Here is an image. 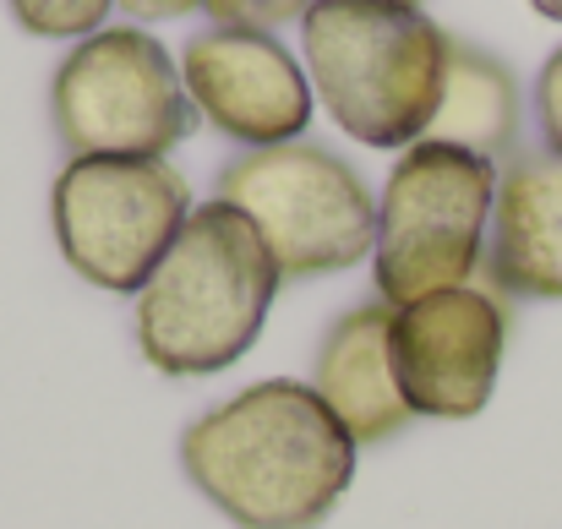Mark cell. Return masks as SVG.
<instances>
[{
	"label": "cell",
	"instance_id": "cell-1",
	"mask_svg": "<svg viewBox=\"0 0 562 529\" xmlns=\"http://www.w3.org/2000/svg\"><path fill=\"white\" fill-rule=\"evenodd\" d=\"M181 464L229 525L317 529L350 492L356 442L312 382L273 376L196 415Z\"/></svg>",
	"mask_w": 562,
	"mask_h": 529
},
{
	"label": "cell",
	"instance_id": "cell-5",
	"mask_svg": "<svg viewBox=\"0 0 562 529\" xmlns=\"http://www.w3.org/2000/svg\"><path fill=\"white\" fill-rule=\"evenodd\" d=\"M49 110L71 159H165L196 126L181 66L143 27L77 38L55 71Z\"/></svg>",
	"mask_w": 562,
	"mask_h": 529
},
{
	"label": "cell",
	"instance_id": "cell-13",
	"mask_svg": "<svg viewBox=\"0 0 562 529\" xmlns=\"http://www.w3.org/2000/svg\"><path fill=\"white\" fill-rule=\"evenodd\" d=\"M115 0H11L16 22L38 38H88L110 16Z\"/></svg>",
	"mask_w": 562,
	"mask_h": 529
},
{
	"label": "cell",
	"instance_id": "cell-7",
	"mask_svg": "<svg viewBox=\"0 0 562 529\" xmlns=\"http://www.w3.org/2000/svg\"><path fill=\"white\" fill-rule=\"evenodd\" d=\"M49 213L71 273L110 295H137L187 229L191 191L165 159H71Z\"/></svg>",
	"mask_w": 562,
	"mask_h": 529
},
{
	"label": "cell",
	"instance_id": "cell-10",
	"mask_svg": "<svg viewBox=\"0 0 562 529\" xmlns=\"http://www.w3.org/2000/svg\"><path fill=\"white\" fill-rule=\"evenodd\" d=\"M486 279L514 301H562V154H525L497 176Z\"/></svg>",
	"mask_w": 562,
	"mask_h": 529
},
{
	"label": "cell",
	"instance_id": "cell-3",
	"mask_svg": "<svg viewBox=\"0 0 562 529\" xmlns=\"http://www.w3.org/2000/svg\"><path fill=\"white\" fill-rule=\"evenodd\" d=\"M448 33L398 0H317L301 49L328 115L367 148H415L437 115Z\"/></svg>",
	"mask_w": 562,
	"mask_h": 529
},
{
	"label": "cell",
	"instance_id": "cell-6",
	"mask_svg": "<svg viewBox=\"0 0 562 529\" xmlns=\"http://www.w3.org/2000/svg\"><path fill=\"white\" fill-rule=\"evenodd\" d=\"M218 202L257 224L284 279L356 268L376 246V202L367 180L339 154L301 137L229 159L218 170Z\"/></svg>",
	"mask_w": 562,
	"mask_h": 529
},
{
	"label": "cell",
	"instance_id": "cell-17",
	"mask_svg": "<svg viewBox=\"0 0 562 529\" xmlns=\"http://www.w3.org/2000/svg\"><path fill=\"white\" fill-rule=\"evenodd\" d=\"M541 16H552V22H562V0H530Z\"/></svg>",
	"mask_w": 562,
	"mask_h": 529
},
{
	"label": "cell",
	"instance_id": "cell-16",
	"mask_svg": "<svg viewBox=\"0 0 562 529\" xmlns=\"http://www.w3.org/2000/svg\"><path fill=\"white\" fill-rule=\"evenodd\" d=\"M121 11H132L137 22H165V16H187L202 0H115Z\"/></svg>",
	"mask_w": 562,
	"mask_h": 529
},
{
	"label": "cell",
	"instance_id": "cell-2",
	"mask_svg": "<svg viewBox=\"0 0 562 529\" xmlns=\"http://www.w3.org/2000/svg\"><path fill=\"white\" fill-rule=\"evenodd\" d=\"M284 273L257 224L207 202L191 207L187 229L137 290V345L165 376H213L257 345Z\"/></svg>",
	"mask_w": 562,
	"mask_h": 529
},
{
	"label": "cell",
	"instance_id": "cell-9",
	"mask_svg": "<svg viewBox=\"0 0 562 529\" xmlns=\"http://www.w3.org/2000/svg\"><path fill=\"white\" fill-rule=\"evenodd\" d=\"M181 77L196 115L246 148L295 143L312 126V82L273 33L207 27L187 44Z\"/></svg>",
	"mask_w": 562,
	"mask_h": 529
},
{
	"label": "cell",
	"instance_id": "cell-12",
	"mask_svg": "<svg viewBox=\"0 0 562 529\" xmlns=\"http://www.w3.org/2000/svg\"><path fill=\"white\" fill-rule=\"evenodd\" d=\"M420 143H448L470 148L481 159H503L519 143V82L514 71L475 49V44H448V71H442V99Z\"/></svg>",
	"mask_w": 562,
	"mask_h": 529
},
{
	"label": "cell",
	"instance_id": "cell-14",
	"mask_svg": "<svg viewBox=\"0 0 562 529\" xmlns=\"http://www.w3.org/2000/svg\"><path fill=\"white\" fill-rule=\"evenodd\" d=\"M312 5L317 0H202L213 27H251V33H273L284 22H301Z\"/></svg>",
	"mask_w": 562,
	"mask_h": 529
},
{
	"label": "cell",
	"instance_id": "cell-15",
	"mask_svg": "<svg viewBox=\"0 0 562 529\" xmlns=\"http://www.w3.org/2000/svg\"><path fill=\"white\" fill-rule=\"evenodd\" d=\"M536 115H541L547 148L562 154V49H552V60H547L541 77H536Z\"/></svg>",
	"mask_w": 562,
	"mask_h": 529
},
{
	"label": "cell",
	"instance_id": "cell-18",
	"mask_svg": "<svg viewBox=\"0 0 562 529\" xmlns=\"http://www.w3.org/2000/svg\"><path fill=\"white\" fill-rule=\"evenodd\" d=\"M398 5H420V0H398Z\"/></svg>",
	"mask_w": 562,
	"mask_h": 529
},
{
	"label": "cell",
	"instance_id": "cell-4",
	"mask_svg": "<svg viewBox=\"0 0 562 529\" xmlns=\"http://www.w3.org/2000/svg\"><path fill=\"white\" fill-rule=\"evenodd\" d=\"M497 176L492 159L448 143H415L398 154L376 202V301L404 306L481 273Z\"/></svg>",
	"mask_w": 562,
	"mask_h": 529
},
{
	"label": "cell",
	"instance_id": "cell-8",
	"mask_svg": "<svg viewBox=\"0 0 562 529\" xmlns=\"http://www.w3.org/2000/svg\"><path fill=\"white\" fill-rule=\"evenodd\" d=\"M508 306L492 284H453L393 306L387 354L398 393L426 420H470L497 387Z\"/></svg>",
	"mask_w": 562,
	"mask_h": 529
},
{
	"label": "cell",
	"instance_id": "cell-11",
	"mask_svg": "<svg viewBox=\"0 0 562 529\" xmlns=\"http://www.w3.org/2000/svg\"><path fill=\"white\" fill-rule=\"evenodd\" d=\"M387 328H393V306L387 301H361L328 328V339L317 350L312 387L334 409V420L350 431L356 448L387 442L415 420V409L404 404L398 376H393Z\"/></svg>",
	"mask_w": 562,
	"mask_h": 529
}]
</instances>
